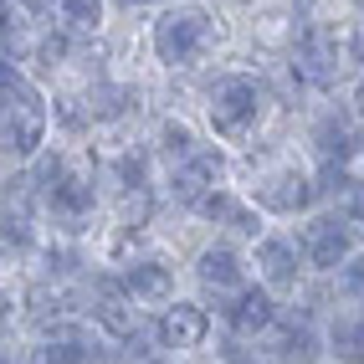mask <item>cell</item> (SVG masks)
<instances>
[{"instance_id":"cell-11","label":"cell","mask_w":364,"mask_h":364,"mask_svg":"<svg viewBox=\"0 0 364 364\" xmlns=\"http://www.w3.org/2000/svg\"><path fill=\"white\" fill-rule=\"evenodd\" d=\"M154 338H159V349H200L210 338V313L200 303H175L159 313Z\"/></svg>"},{"instance_id":"cell-24","label":"cell","mask_w":364,"mask_h":364,"mask_svg":"<svg viewBox=\"0 0 364 364\" xmlns=\"http://www.w3.org/2000/svg\"><path fill=\"white\" fill-rule=\"evenodd\" d=\"M221 226H231L236 236H252V241H257V236H267V231H262V210H252V205H241V200L231 205V215H226Z\"/></svg>"},{"instance_id":"cell-30","label":"cell","mask_w":364,"mask_h":364,"mask_svg":"<svg viewBox=\"0 0 364 364\" xmlns=\"http://www.w3.org/2000/svg\"><path fill=\"white\" fill-rule=\"evenodd\" d=\"M144 364H164V359H144Z\"/></svg>"},{"instance_id":"cell-23","label":"cell","mask_w":364,"mask_h":364,"mask_svg":"<svg viewBox=\"0 0 364 364\" xmlns=\"http://www.w3.org/2000/svg\"><path fill=\"white\" fill-rule=\"evenodd\" d=\"M338 287H344L349 303H364V252H354L344 267H338Z\"/></svg>"},{"instance_id":"cell-26","label":"cell","mask_w":364,"mask_h":364,"mask_svg":"<svg viewBox=\"0 0 364 364\" xmlns=\"http://www.w3.org/2000/svg\"><path fill=\"white\" fill-rule=\"evenodd\" d=\"M21 11H31V16H46V11H57V0H16Z\"/></svg>"},{"instance_id":"cell-6","label":"cell","mask_w":364,"mask_h":364,"mask_svg":"<svg viewBox=\"0 0 364 364\" xmlns=\"http://www.w3.org/2000/svg\"><path fill=\"white\" fill-rule=\"evenodd\" d=\"M252 200L267 215H298V210H308L313 200H318V185H313L298 164H287V169H272L267 180H257Z\"/></svg>"},{"instance_id":"cell-27","label":"cell","mask_w":364,"mask_h":364,"mask_svg":"<svg viewBox=\"0 0 364 364\" xmlns=\"http://www.w3.org/2000/svg\"><path fill=\"white\" fill-rule=\"evenodd\" d=\"M226 364H257V354H247V349L231 344V349H226Z\"/></svg>"},{"instance_id":"cell-9","label":"cell","mask_w":364,"mask_h":364,"mask_svg":"<svg viewBox=\"0 0 364 364\" xmlns=\"http://www.w3.org/2000/svg\"><path fill=\"white\" fill-rule=\"evenodd\" d=\"M221 180H226V154H221V149H200L196 159H185L175 175H169V185H175V200L190 205V210H196L210 190H221Z\"/></svg>"},{"instance_id":"cell-31","label":"cell","mask_w":364,"mask_h":364,"mask_svg":"<svg viewBox=\"0 0 364 364\" xmlns=\"http://www.w3.org/2000/svg\"><path fill=\"white\" fill-rule=\"evenodd\" d=\"M236 6H252V0H236Z\"/></svg>"},{"instance_id":"cell-12","label":"cell","mask_w":364,"mask_h":364,"mask_svg":"<svg viewBox=\"0 0 364 364\" xmlns=\"http://www.w3.org/2000/svg\"><path fill=\"white\" fill-rule=\"evenodd\" d=\"M118 287H124L134 303H169L175 298V267L159 262V257H139V262L124 267Z\"/></svg>"},{"instance_id":"cell-14","label":"cell","mask_w":364,"mask_h":364,"mask_svg":"<svg viewBox=\"0 0 364 364\" xmlns=\"http://www.w3.org/2000/svg\"><path fill=\"white\" fill-rule=\"evenodd\" d=\"M328 354L338 364H364V303L338 308L328 318Z\"/></svg>"},{"instance_id":"cell-19","label":"cell","mask_w":364,"mask_h":364,"mask_svg":"<svg viewBox=\"0 0 364 364\" xmlns=\"http://www.w3.org/2000/svg\"><path fill=\"white\" fill-rule=\"evenodd\" d=\"M31 364H92V349L77 333H52L41 349H31Z\"/></svg>"},{"instance_id":"cell-16","label":"cell","mask_w":364,"mask_h":364,"mask_svg":"<svg viewBox=\"0 0 364 364\" xmlns=\"http://www.w3.org/2000/svg\"><path fill=\"white\" fill-rule=\"evenodd\" d=\"M129 303H134L129 293H124V298L108 293V298L92 303V318H98V328H103L108 338H118V344H134V333H139V313H134Z\"/></svg>"},{"instance_id":"cell-13","label":"cell","mask_w":364,"mask_h":364,"mask_svg":"<svg viewBox=\"0 0 364 364\" xmlns=\"http://www.w3.org/2000/svg\"><path fill=\"white\" fill-rule=\"evenodd\" d=\"M318 200H328L344 221H364V180H354L344 164H323V175H318Z\"/></svg>"},{"instance_id":"cell-5","label":"cell","mask_w":364,"mask_h":364,"mask_svg":"<svg viewBox=\"0 0 364 364\" xmlns=\"http://www.w3.org/2000/svg\"><path fill=\"white\" fill-rule=\"evenodd\" d=\"M303 267H308V257H303V247L293 236H282V231L257 236V272H262V282L272 287V293H298Z\"/></svg>"},{"instance_id":"cell-4","label":"cell","mask_w":364,"mask_h":364,"mask_svg":"<svg viewBox=\"0 0 364 364\" xmlns=\"http://www.w3.org/2000/svg\"><path fill=\"white\" fill-rule=\"evenodd\" d=\"M298 247L308 257L313 272H338L349 257H354V221H344V215H313V221H303V236Z\"/></svg>"},{"instance_id":"cell-8","label":"cell","mask_w":364,"mask_h":364,"mask_svg":"<svg viewBox=\"0 0 364 364\" xmlns=\"http://www.w3.org/2000/svg\"><path fill=\"white\" fill-rule=\"evenodd\" d=\"M221 318H226V328L236 333V338H257V333H267L277 323V293L272 287H241V293H231L226 298V308H221Z\"/></svg>"},{"instance_id":"cell-29","label":"cell","mask_w":364,"mask_h":364,"mask_svg":"<svg viewBox=\"0 0 364 364\" xmlns=\"http://www.w3.org/2000/svg\"><path fill=\"white\" fill-rule=\"evenodd\" d=\"M113 6H124V11H134V6H149V0H113Z\"/></svg>"},{"instance_id":"cell-2","label":"cell","mask_w":364,"mask_h":364,"mask_svg":"<svg viewBox=\"0 0 364 364\" xmlns=\"http://www.w3.org/2000/svg\"><path fill=\"white\" fill-rule=\"evenodd\" d=\"M46 98L21 67L6 62V159L31 164L46 144Z\"/></svg>"},{"instance_id":"cell-3","label":"cell","mask_w":364,"mask_h":364,"mask_svg":"<svg viewBox=\"0 0 364 364\" xmlns=\"http://www.w3.org/2000/svg\"><path fill=\"white\" fill-rule=\"evenodd\" d=\"M205 113H210L215 139L241 144L247 134H257V124L267 118V87L257 77H247V72H226V77L210 87V108Z\"/></svg>"},{"instance_id":"cell-1","label":"cell","mask_w":364,"mask_h":364,"mask_svg":"<svg viewBox=\"0 0 364 364\" xmlns=\"http://www.w3.org/2000/svg\"><path fill=\"white\" fill-rule=\"evenodd\" d=\"M221 41V31H215V21L205 6H169L154 26H149V46H154V57L159 67H196L210 46Z\"/></svg>"},{"instance_id":"cell-25","label":"cell","mask_w":364,"mask_h":364,"mask_svg":"<svg viewBox=\"0 0 364 364\" xmlns=\"http://www.w3.org/2000/svg\"><path fill=\"white\" fill-rule=\"evenodd\" d=\"M36 57H41V62H62V57H67V31L41 36V41H36Z\"/></svg>"},{"instance_id":"cell-20","label":"cell","mask_w":364,"mask_h":364,"mask_svg":"<svg viewBox=\"0 0 364 364\" xmlns=\"http://www.w3.org/2000/svg\"><path fill=\"white\" fill-rule=\"evenodd\" d=\"M57 21H62V31L87 36L103 26V0H57Z\"/></svg>"},{"instance_id":"cell-17","label":"cell","mask_w":364,"mask_h":364,"mask_svg":"<svg viewBox=\"0 0 364 364\" xmlns=\"http://www.w3.org/2000/svg\"><path fill=\"white\" fill-rule=\"evenodd\" d=\"M159 154L169 159V169H180L185 159L200 154V144H196V134H190L185 118H164V124H159Z\"/></svg>"},{"instance_id":"cell-7","label":"cell","mask_w":364,"mask_h":364,"mask_svg":"<svg viewBox=\"0 0 364 364\" xmlns=\"http://www.w3.org/2000/svg\"><path fill=\"white\" fill-rule=\"evenodd\" d=\"M313 149H318L323 164H349L359 149H364V129H359V113L349 108H323L313 118Z\"/></svg>"},{"instance_id":"cell-22","label":"cell","mask_w":364,"mask_h":364,"mask_svg":"<svg viewBox=\"0 0 364 364\" xmlns=\"http://www.w3.org/2000/svg\"><path fill=\"white\" fill-rule=\"evenodd\" d=\"M282 364H308L313 354H318V338H313L308 328H282L277 333V349H272Z\"/></svg>"},{"instance_id":"cell-21","label":"cell","mask_w":364,"mask_h":364,"mask_svg":"<svg viewBox=\"0 0 364 364\" xmlns=\"http://www.w3.org/2000/svg\"><path fill=\"white\" fill-rule=\"evenodd\" d=\"M113 175L118 185H124V196H139V190H149V154L144 149H129L113 159Z\"/></svg>"},{"instance_id":"cell-28","label":"cell","mask_w":364,"mask_h":364,"mask_svg":"<svg viewBox=\"0 0 364 364\" xmlns=\"http://www.w3.org/2000/svg\"><path fill=\"white\" fill-rule=\"evenodd\" d=\"M354 113H364V77H359V87H354Z\"/></svg>"},{"instance_id":"cell-18","label":"cell","mask_w":364,"mask_h":364,"mask_svg":"<svg viewBox=\"0 0 364 364\" xmlns=\"http://www.w3.org/2000/svg\"><path fill=\"white\" fill-rule=\"evenodd\" d=\"M134 103L129 87H113V82H98L87 92V124H113V118H124Z\"/></svg>"},{"instance_id":"cell-15","label":"cell","mask_w":364,"mask_h":364,"mask_svg":"<svg viewBox=\"0 0 364 364\" xmlns=\"http://www.w3.org/2000/svg\"><path fill=\"white\" fill-rule=\"evenodd\" d=\"M46 210H52L57 221H67V231H77V221H87V215H92V180L72 169L52 196H46Z\"/></svg>"},{"instance_id":"cell-10","label":"cell","mask_w":364,"mask_h":364,"mask_svg":"<svg viewBox=\"0 0 364 364\" xmlns=\"http://www.w3.org/2000/svg\"><path fill=\"white\" fill-rule=\"evenodd\" d=\"M196 277H200V287H210L215 298H231V293L247 287V257H241L231 241H215V247H205L196 257Z\"/></svg>"}]
</instances>
